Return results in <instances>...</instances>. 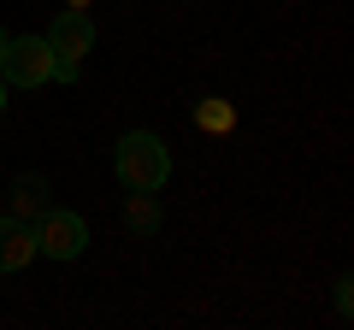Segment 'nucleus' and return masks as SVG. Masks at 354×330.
<instances>
[{"label":"nucleus","instance_id":"obj_4","mask_svg":"<svg viewBox=\"0 0 354 330\" xmlns=\"http://www.w3.org/2000/svg\"><path fill=\"white\" fill-rule=\"evenodd\" d=\"M83 248H88V224H83V213L48 206V213L36 218V254H48V260H77Z\"/></svg>","mask_w":354,"mask_h":330},{"label":"nucleus","instance_id":"obj_7","mask_svg":"<svg viewBox=\"0 0 354 330\" xmlns=\"http://www.w3.org/2000/svg\"><path fill=\"white\" fill-rule=\"evenodd\" d=\"M160 224H165L160 195H153V189H130V201H124V230H130V236H160Z\"/></svg>","mask_w":354,"mask_h":330},{"label":"nucleus","instance_id":"obj_3","mask_svg":"<svg viewBox=\"0 0 354 330\" xmlns=\"http://www.w3.org/2000/svg\"><path fill=\"white\" fill-rule=\"evenodd\" d=\"M0 77H6V89H41V83H53L48 36H6V48H0Z\"/></svg>","mask_w":354,"mask_h":330},{"label":"nucleus","instance_id":"obj_6","mask_svg":"<svg viewBox=\"0 0 354 330\" xmlns=\"http://www.w3.org/2000/svg\"><path fill=\"white\" fill-rule=\"evenodd\" d=\"M6 201H12V218H24V224H36L41 213H48L53 206V189H48V177H12V195H6Z\"/></svg>","mask_w":354,"mask_h":330},{"label":"nucleus","instance_id":"obj_2","mask_svg":"<svg viewBox=\"0 0 354 330\" xmlns=\"http://www.w3.org/2000/svg\"><path fill=\"white\" fill-rule=\"evenodd\" d=\"M48 48H53V83H77L83 77V53L95 48V24L83 6H65L48 24Z\"/></svg>","mask_w":354,"mask_h":330},{"label":"nucleus","instance_id":"obj_9","mask_svg":"<svg viewBox=\"0 0 354 330\" xmlns=\"http://www.w3.org/2000/svg\"><path fill=\"white\" fill-rule=\"evenodd\" d=\"M348 307H354V283H348V278H337V313L348 318Z\"/></svg>","mask_w":354,"mask_h":330},{"label":"nucleus","instance_id":"obj_12","mask_svg":"<svg viewBox=\"0 0 354 330\" xmlns=\"http://www.w3.org/2000/svg\"><path fill=\"white\" fill-rule=\"evenodd\" d=\"M0 48H6V30H0Z\"/></svg>","mask_w":354,"mask_h":330},{"label":"nucleus","instance_id":"obj_11","mask_svg":"<svg viewBox=\"0 0 354 330\" xmlns=\"http://www.w3.org/2000/svg\"><path fill=\"white\" fill-rule=\"evenodd\" d=\"M65 6H88V0H65Z\"/></svg>","mask_w":354,"mask_h":330},{"label":"nucleus","instance_id":"obj_1","mask_svg":"<svg viewBox=\"0 0 354 330\" xmlns=\"http://www.w3.org/2000/svg\"><path fill=\"white\" fill-rule=\"evenodd\" d=\"M113 171H118L124 189H153L160 195L171 183V153H165V142L153 130H124L118 136V153H113Z\"/></svg>","mask_w":354,"mask_h":330},{"label":"nucleus","instance_id":"obj_10","mask_svg":"<svg viewBox=\"0 0 354 330\" xmlns=\"http://www.w3.org/2000/svg\"><path fill=\"white\" fill-rule=\"evenodd\" d=\"M0 113H6V77H0Z\"/></svg>","mask_w":354,"mask_h":330},{"label":"nucleus","instance_id":"obj_8","mask_svg":"<svg viewBox=\"0 0 354 330\" xmlns=\"http://www.w3.org/2000/svg\"><path fill=\"white\" fill-rule=\"evenodd\" d=\"M195 124H201L207 136H230V130H236V106L218 101V95H207V101H195Z\"/></svg>","mask_w":354,"mask_h":330},{"label":"nucleus","instance_id":"obj_5","mask_svg":"<svg viewBox=\"0 0 354 330\" xmlns=\"http://www.w3.org/2000/svg\"><path fill=\"white\" fill-rule=\"evenodd\" d=\"M30 260H36V224L0 218V271H24Z\"/></svg>","mask_w":354,"mask_h":330}]
</instances>
